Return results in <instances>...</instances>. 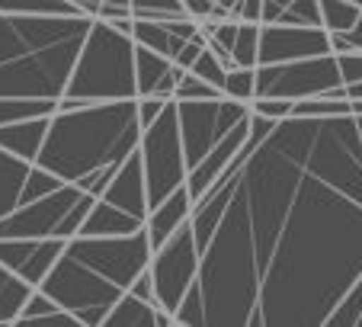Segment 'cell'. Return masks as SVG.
<instances>
[{
  "label": "cell",
  "mask_w": 362,
  "mask_h": 327,
  "mask_svg": "<svg viewBox=\"0 0 362 327\" xmlns=\"http://www.w3.org/2000/svg\"><path fill=\"white\" fill-rule=\"evenodd\" d=\"M202 253L177 327H324L362 276L356 113L267 119L192 205Z\"/></svg>",
  "instance_id": "cell-1"
},
{
  "label": "cell",
  "mask_w": 362,
  "mask_h": 327,
  "mask_svg": "<svg viewBox=\"0 0 362 327\" xmlns=\"http://www.w3.org/2000/svg\"><path fill=\"white\" fill-rule=\"evenodd\" d=\"M138 142H141L138 96L87 103L77 109L52 113L45 144L35 164L100 199L122 161L138 148Z\"/></svg>",
  "instance_id": "cell-2"
},
{
  "label": "cell",
  "mask_w": 362,
  "mask_h": 327,
  "mask_svg": "<svg viewBox=\"0 0 362 327\" xmlns=\"http://www.w3.org/2000/svg\"><path fill=\"white\" fill-rule=\"evenodd\" d=\"M90 13L0 10V100H62Z\"/></svg>",
  "instance_id": "cell-3"
},
{
  "label": "cell",
  "mask_w": 362,
  "mask_h": 327,
  "mask_svg": "<svg viewBox=\"0 0 362 327\" xmlns=\"http://www.w3.org/2000/svg\"><path fill=\"white\" fill-rule=\"evenodd\" d=\"M132 96H138L135 39L116 29L110 20L93 16L90 33L77 52L74 68H71L68 87L58 100V109H77L106 100H132Z\"/></svg>",
  "instance_id": "cell-4"
},
{
  "label": "cell",
  "mask_w": 362,
  "mask_h": 327,
  "mask_svg": "<svg viewBox=\"0 0 362 327\" xmlns=\"http://www.w3.org/2000/svg\"><path fill=\"white\" fill-rule=\"evenodd\" d=\"M39 289L48 299H55L62 308L74 311L83 327H103L110 308L116 305L119 295L125 292V289L112 286L106 276H100L96 270H90L87 263L71 257L68 251L55 260V266H52L48 276L39 282Z\"/></svg>",
  "instance_id": "cell-5"
},
{
  "label": "cell",
  "mask_w": 362,
  "mask_h": 327,
  "mask_svg": "<svg viewBox=\"0 0 362 327\" xmlns=\"http://www.w3.org/2000/svg\"><path fill=\"white\" fill-rule=\"evenodd\" d=\"M144 161V180H148V199L151 209L164 202L173 190L186 183L189 177V164H186L183 135H180V116H177V100L164 106L158 119L141 129V142H138Z\"/></svg>",
  "instance_id": "cell-6"
},
{
  "label": "cell",
  "mask_w": 362,
  "mask_h": 327,
  "mask_svg": "<svg viewBox=\"0 0 362 327\" xmlns=\"http://www.w3.org/2000/svg\"><path fill=\"white\" fill-rule=\"evenodd\" d=\"M64 251L71 257H77L81 263H87L90 270H96L100 276H106L112 286L125 289V292L148 270L151 257H154V244H151L148 228H141L135 234H116V238L74 234V238H68Z\"/></svg>",
  "instance_id": "cell-7"
},
{
  "label": "cell",
  "mask_w": 362,
  "mask_h": 327,
  "mask_svg": "<svg viewBox=\"0 0 362 327\" xmlns=\"http://www.w3.org/2000/svg\"><path fill=\"white\" fill-rule=\"evenodd\" d=\"M253 109L250 103L218 96V100H177L180 116V135H183V151L189 171L202 161L238 122H244Z\"/></svg>",
  "instance_id": "cell-8"
},
{
  "label": "cell",
  "mask_w": 362,
  "mask_h": 327,
  "mask_svg": "<svg viewBox=\"0 0 362 327\" xmlns=\"http://www.w3.org/2000/svg\"><path fill=\"white\" fill-rule=\"evenodd\" d=\"M199 266H202V253H199V244H196V231H192V222H183L151 257L154 292H158V305L164 311L177 314L180 302L196 286Z\"/></svg>",
  "instance_id": "cell-9"
},
{
  "label": "cell",
  "mask_w": 362,
  "mask_h": 327,
  "mask_svg": "<svg viewBox=\"0 0 362 327\" xmlns=\"http://www.w3.org/2000/svg\"><path fill=\"white\" fill-rule=\"evenodd\" d=\"M340 62L337 54H315L298 62L257 64V96H286V100H308V96L327 93L340 87Z\"/></svg>",
  "instance_id": "cell-10"
},
{
  "label": "cell",
  "mask_w": 362,
  "mask_h": 327,
  "mask_svg": "<svg viewBox=\"0 0 362 327\" xmlns=\"http://www.w3.org/2000/svg\"><path fill=\"white\" fill-rule=\"evenodd\" d=\"M334 52V35L324 26H288V23H263L260 29V64L298 62Z\"/></svg>",
  "instance_id": "cell-11"
},
{
  "label": "cell",
  "mask_w": 362,
  "mask_h": 327,
  "mask_svg": "<svg viewBox=\"0 0 362 327\" xmlns=\"http://www.w3.org/2000/svg\"><path fill=\"white\" fill-rule=\"evenodd\" d=\"M103 199L125 212H132V215H138V218H148L151 199H148V180H144V161H141V151L138 148L122 161V167H119L116 177L110 180Z\"/></svg>",
  "instance_id": "cell-12"
},
{
  "label": "cell",
  "mask_w": 362,
  "mask_h": 327,
  "mask_svg": "<svg viewBox=\"0 0 362 327\" xmlns=\"http://www.w3.org/2000/svg\"><path fill=\"white\" fill-rule=\"evenodd\" d=\"M247 135H250V116H247L244 122L234 125V129L228 132V135L221 138V142L215 144V148L196 164V167H192L189 177H186V186H189L192 199L205 196V190H209V186L221 177V173H225V167L240 154V148L247 144Z\"/></svg>",
  "instance_id": "cell-13"
},
{
  "label": "cell",
  "mask_w": 362,
  "mask_h": 327,
  "mask_svg": "<svg viewBox=\"0 0 362 327\" xmlns=\"http://www.w3.org/2000/svg\"><path fill=\"white\" fill-rule=\"evenodd\" d=\"M135 77H138V96H167V100H173L183 68L167 54L135 42Z\"/></svg>",
  "instance_id": "cell-14"
},
{
  "label": "cell",
  "mask_w": 362,
  "mask_h": 327,
  "mask_svg": "<svg viewBox=\"0 0 362 327\" xmlns=\"http://www.w3.org/2000/svg\"><path fill=\"white\" fill-rule=\"evenodd\" d=\"M192 205H196V199H192L189 186H180V190H173L170 196L164 199V202H158L154 209L148 212V234H151V244H154V251H158L160 244H164L167 238H170L173 231H177L183 222H189L192 215Z\"/></svg>",
  "instance_id": "cell-15"
},
{
  "label": "cell",
  "mask_w": 362,
  "mask_h": 327,
  "mask_svg": "<svg viewBox=\"0 0 362 327\" xmlns=\"http://www.w3.org/2000/svg\"><path fill=\"white\" fill-rule=\"evenodd\" d=\"M103 327H177V321L154 302L138 299L135 292H122L116 305L110 308Z\"/></svg>",
  "instance_id": "cell-16"
},
{
  "label": "cell",
  "mask_w": 362,
  "mask_h": 327,
  "mask_svg": "<svg viewBox=\"0 0 362 327\" xmlns=\"http://www.w3.org/2000/svg\"><path fill=\"white\" fill-rule=\"evenodd\" d=\"M48 122H52V116H33V119L4 122L0 125V148L23 157V161H29V164H35L42 144H45Z\"/></svg>",
  "instance_id": "cell-17"
},
{
  "label": "cell",
  "mask_w": 362,
  "mask_h": 327,
  "mask_svg": "<svg viewBox=\"0 0 362 327\" xmlns=\"http://www.w3.org/2000/svg\"><path fill=\"white\" fill-rule=\"evenodd\" d=\"M141 228H148V218H138L132 215V212L119 209V205L106 202V199H96L93 209L87 212V218H83V225L77 234H100V238H116V234H135L141 231Z\"/></svg>",
  "instance_id": "cell-18"
},
{
  "label": "cell",
  "mask_w": 362,
  "mask_h": 327,
  "mask_svg": "<svg viewBox=\"0 0 362 327\" xmlns=\"http://www.w3.org/2000/svg\"><path fill=\"white\" fill-rule=\"evenodd\" d=\"M29 171H33L29 161L0 148V218L10 215L16 205H23V190H26Z\"/></svg>",
  "instance_id": "cell-19"
},
{
  "label": "cell",
  "mask_w": 362,
  "mask_h": 327,
  "mask_svg": "<svg viewBox=\"0 0 362 327\" xmlns=\"http://www.w3.org/2000/svg\"><path fill=\"white\" fill-rule=\"evenodd\" d=\"M33 282H26L16 270L0 263V327H13L23 314V305L33 295Z\"/></svg>",
  "instance_id": "cell-20"
},
{
  "label": "cell",
  "mask_w": 362,
  "mask_h": 327,
  "mask_svg": "<svg viewBox=\"0 0 362 327\" xmlns=\"http://www.w3.org/2000/svg\"><path fill=\"white\" fill-rule=\"evenodd\" d=\"M132 39H135L138 45H148V48H154V52L167 54V58H177L180 45L186 42V39H180V35H173L170 29H167V23H160V20H138V16H135Z\"/></svg>",
  "instance_id": "cell-21"
},
{
  "label": "cell",
  "mask_w": 362,
  "mask_h": 327,
  "mask_svg": "<svg viewBox=\"0 0 362 327\" xmlns=\"http://www.w3.org/2000/svg\"><path fill=\"white\" fill-rule=\"evenodd\" d=\"M321 13L327 33H349L359 23L362 7L356 0H321Z\"/></svg>",
  "instance_id": "cell-22"
},
{
  "label": "cell",
  "mask_w": 362,
  "mask_h": 327,
  "mask_svg": "<svg viewBox=\"0 0 362 327\" xmlns=\"http://www.w3.org/2000/svg\"><path fill=\"white\" fill-rule=\"evenodd\" d=\"M260 29L263 23H244L240 20L238 42H234V64L240 68H257L260 64Z\"/></svg>",
  "instance_id": "cell-23"
},
{
  "label": "cell",
  "mask_w": 362,
  "mask_h": 327,
  "mask_svg": "<svg viewBox=\"0 0 362 327\" xmlns=\"http://www.w3.org/2000/svg\"><path fill=\"white\" fill-rule=\"evenodd\" d=\"M324 327H362V276L340 299V305L330 311V318Z\"/></svg>",
  "instance_id": "cell-24"
},
{
  "label": "cell",
  "mask_w": 362,
  "mask_h": 327,
  "mask_svg": "<svg viewBox=\"0 0 362 327\" xmlns=\"http://www.w3.org/2000/svg\"><path fill=\"white\" fill-rule=\"evenodd\" d=\"M132 13L138 20H177V16H189L183 0H132Z\"/></svg>",
  "instance_id": "cell-25"
},
{
  "label": "cell",
  "mask_w": 362,
  "mask_h": 327,
  "mask_svg": "<svg viewBox=\"0 0 362 327\" xmlns=\"http://www.w3.org/2000/svg\"><path fill=\"white\" fill-rule=\"evenodd\" d=\"M225 96L240 100V103H253V96H257V68H240V64L228 68Z\"/></svg>",
  "instance_id": "cell-26"
},
{
  "label": "cell",
  "mask_w": 362,
  "mask_h": 327,
  "mask_svg": "<svg viewBox=\"0 0 362 327\" xmlns=\"http://www.w3.org/2000/svg\"><path fill=\"white\" fill-rule=\"evenodd\" d=\"M218 96H225V90H221V87L202 81V77L192 74V71H183V77H180V84H177V93H173V100H218Z\"/></svg>",
  "instance_id": "cell-27"
},
{
  "label": "cell",
  "mask_w": 362,
  "mask_h": 327,
  "mask_svg": "<svg viewBox=\"0 0 362 327\" xmlns=\"http://www.w3.org/2000/svg\"><path fill=\"white\" fill-rule=\"evenodd\" d=\"M279 23H288V26H324L321 0H292Z\"/></svg>",
  "instance_id": "cell-28"
},
{
  "label": "cell",
  "mask_w": 362,
  "mask_h": 327,
  "mask_svg": "<svg viewBox=\"0 0 362 327\" xmlns=\"http://www.w3.org/2000/svg\"><path fill=\"white\" fill-rule=\"evenodd\" d=\"M192 74H199L202 77V81H209V84H215V87H221L225 90V77H228V64L221 62L218 54L212 52V48L205 45L202 48V54H199L196 62H192Z\"/></svg>",
  "instance_id": "cell-29"
},
{
  "label": "cell",
  "mask_w": 362,
  "mask_h": 327,
  "mask_svg": "<svg viewBox=\"0 0 362 327\" xmlns=\"http://www.w3.org/2000/svg\"><path fill=\"white\" fill-rule=\"evenodd\" d=\"M253 113H260V116L267 119H288L292 116V109H295V100H286V96H253L250 103Z\"/></svg>",
  "instance_id": "cell-30"
},
{
  "label": "cell",
  "mask_w": 362,
  "mask_h": 327,
  "mask_svg": "<svg viewBox=\"0 0 362 327\" xmlns=\"http://www.w3.org/2000/svg\"><path fill=\"white\" fill-rule=\"evenodd\" d=\"M16 327H83L81 318L68 308H55L48 314H39V318H29V321H20Z\"/></svg>",
  "instance_id": "cell-31"
},
{
  "label": "cell",
  "mask_w": 362,
  "mask_h": 327,
  "mask_svg": "<svg viewBox=\"0 0 362 327\" xmlns=\"http://www.w3.org/2000/svg\"><path fill=\"white\" fill-rule=\"evenodd\" d=\"M167 103H170L167 96H138V119H141V129L151 125L160 113H164Z\"/></svg>",
  "instance_id": "cell-32"
},
{
  "label": "cell",
  "mask_w": 362,
  "mask_h": 327,
  "mask_svg": "<svg viewBox=\"0 0 362 327\" xmlns=\"http://www.w3.org/2000/svg\"><path fill=\"white\" fill-rule=\"evenodd\" d=\"M340 62V74H343V84H356L362 81V52H346V54H337Z\"/></svg>",
  "instance_id": "cell-33"
},
{
  "label": "cell",
  "mask_w": 362,
  "mask_h": 327,
  "mask_svg": "<svg viewBox=\"0 0 362 327\" xmlns=\"http://www.w3.org/2000/svg\"><path fill=\"white\" fill-rule=\"evenodd\" d=\"M129 292H135L138 299H144V302H154V305H158V292H154V276H151V266L141 272V276H138L135 282H132V286H129Z\"/></svg>",
  "instance_id": "cell-34"
},
{
  "label": "cell",
  "mask_w": 362,
  "mask_h": 327,
  "mask_svg": "<svg viewBox=\"0 0 362 327\" xmlns=\"http://www.w3.org/2000/svg\"><path fill=\"white\" fill-rule=\"evenodd\" d=\"M186 4V13L196 16V20H209L215 13V0H183Z\"/></svg>",
  "instance_id": "cell-35"
},
{
  "label": "cell",
  "mask_w": 362,
  "mask_h": 327,
  "mask_svg": "<svg viewBox=\"0 0 362 327\" xmlns=\"http://www.w3.org/2000/svg\"><path fill=\"white\" fill-rule=\"evenodd\" d=\"M68 4H74V7H77V10H83V13L96 16V10H100L103 0H68Z\"/></svg>",
  "instance_id": "cell-36"
},
{
  "label": "cell",
  "mask_w": 362,
  "mask_h": 327,
  "mask_svg": "<svg viewBox=\"0 0 362 327\" xmlns=\"http://www.w3.org/2000/svg\"><path fill=\"white\" fill-rule=\"evenodd\" d=\"M346 39L353 42V48H359V52H362V16H359V23H356V26L346 33Z\"/></svg>",
  "instance_id": "cell-37"
},
{
  "label": "cell",
  "mask_w": 362,
  "mask_h": 327,
  "mask_svg": "<svg viewBox=\"0 0 362 327\" xmlns=\"http://www.w3.org/2000/svg\"><path fill=\"white\" fill-rule=\"evenodd\" d=\"M353 113H356V116H362V100H356V103H353Z\"/></svg>",
  "instance_id": "cell-38"
},
{
  "label": "cell",
  "mask_w": 362,
  "mask_h": 327,
  "mask_svg": "<svg viewBox=\"0 0 362 327\" xmlns=\"http://www.w3.org/2000/svg\"><path fill=\"white\" fill-rule=\"evenodd\" d=\"M279 4H282V7H288V4H292V0H279Z\"/></svg>",
  "instance_id": "cell-39"
},
{
  "label": "cell",
  "mask_w": 362,
  "mask_h": 327,
  "mask_svg": "<svg viewBox=\"0 0 362 327\" xmlns=\"http://www.w3.org/2000/svg\"><path fill=\"white\" fill-rule=\"evenodd\" d=\"M356 119H359V132H362V116H356Z\"/></svg>",
  "instance_id": "cell-40"
},
{
  "label": "cell",
  "mask_w": 362,
  "mask_h": 327,
  "mask_svg": "<svg viewBox=\"0 0 362 327\" xmlns=\"http://www.w3.org/2000/svg\"><path fill=\"white\" fill-rule=\"evenodd\" d=\"M356 4H359V7H362V0H356Z\"/></svg>",
  "instance_id": "cell-41"
},
{
  "label": "cell",
  "mask_w": 362,
  "mask_h": 327,
  "mask_svg": "<svg viewBox=\"0 0 362 327\" xmlns=\"http://www.w3.org/2000/svg\"><path fill=\"white\" fill-rule=\"evenodd\" d=\"M215 4H218V0H215Z\"/></svg>",
  "instance_id": "cell-42"
}]
</instances>
